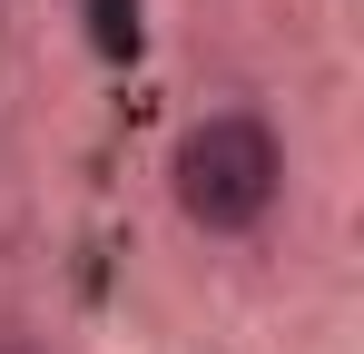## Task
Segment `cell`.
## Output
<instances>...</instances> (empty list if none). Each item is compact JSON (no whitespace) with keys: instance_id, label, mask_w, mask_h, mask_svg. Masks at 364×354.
I'll return each instance as SVG.
<instances>
[{"instance_id":"cell-2","label":"cell","mask_w":364,"mask_h":354,"mask_svg":"<svg viewBox=\"0 0 364 354\" xmlns=\"http://www.w3.org/2000/svg\"><path fill=\"white\" fill-rule=\"evenodd\" d=\"M99 50H138V0H99Z\"/></svg>"},{"instance_id":"cell-1","label":"cell","mask_w":364,"mask_h":354,"mask_svg":"<svg viewBox=\"0 0 364 354\" xmlns=\"http://www.w3.org/2000/svg\"><path fill=\"white\" fill-rule=\"evenodd\" d=\"M286 197V138L256 109H207L168 148V207L197 236H256Z\"/></svg>"},{"instance_id":"cell-3","label":"cell","mask_w":364,"mask_h":354,"mask_svg":"<svg viewBox=\"0 0 364 354\" xmlns=\"http://www.w3.org/2000/svg\"><path fill=\"white\" fill-rule=\"evenodd\" d=\"M0 354H30V345H10V335H0Z\"/></svg>"}]
</instances>
